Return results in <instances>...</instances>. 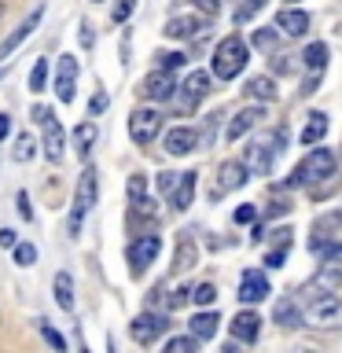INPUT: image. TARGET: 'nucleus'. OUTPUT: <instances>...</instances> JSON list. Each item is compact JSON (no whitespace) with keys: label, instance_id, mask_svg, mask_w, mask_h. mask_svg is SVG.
<instances>
[{"label":"nucleus","instance_id":"1","mask_svg":"<svg viewBox=\"0 0 342 353\" xmlns=\"http://www.w3.org/2000/svg\"><path fill=\"white\" fill-rule=\"evenodd\" d=\"M247 59H250L247 41H243L239 33H228L214 52V77H221V81H236V74H243Z\"/></svg>","mask_w":342,"mask_h":353},{"label":"nucleus","instance_id":"2","mask_svg":"<svg viewBox=\"0 0 342 353\" xmlns=\"http://www.w3.org/2000/svg\"><path fill=\"white\" fill-rule=\"evenodd\" d=\"M328 176H335V154H331V148H313L302 162H298V170L291 173L287 188H294V184H320V181H328Z\"/></svg>","mask_w":342,"mask_h":353},{"label":"nucleus","instance_id":"3","mask_svg":"<svg viewBox=\"0 0 342 353\" xmlns=\"http://www.w3.org/2000/svg\"><path fill=\"white\" fill-rule=\"evenodd\" d=\"M276 151H280V132L276 137H269V140H258V143H250L247 151H243V170L247 173H254V176H265L272 170V159H276Z\"/></svg>","mask_w":342,"mask_h":353},{"label":"nucleus","instance_id":"4","mask_svg":"<svg viewBox=\"0 0 342 353\" xmlns=\"http://www.w3.org/2000/svg\"><path fill=\"white\" fill-rule=\"evenodd\" d=\"M96 203V173L85 170L81 181H77V192H74V210H70V221H66V228H70V236H81V221L88 214V206Z\"/></svg>","mask_w":342,"mask_h":353},{"label":"nucleus","instance_id":"5","mask_svg":"<svg viewBox=\"0 0 342 353\" xmlns=\"http://www.w3.org/2000/svg\"><path fill=\"white\" fill-rule=\"evenodd\" d=\"M206 92H210V74H206V70H192V74L184 77V85L177 88V96H170V99L177 103V110H181V114H192L195 103H199Z\"/></svg>","mask_w":342,"mask_h":353},{"label":"nucleus","instance_id":"6","mask_svg":"<svg viewBox=\"0 0 342 353\" xmlns=\"http://www.w3.org/2000/svg\"><path fill=\"white\" fill-rule=\"evenodd\" d=\"M159 132H162V114H159V110L140 107V110H132V114H129V137H132V143L148 148Z\"/></svg>","mask_w":342,"mask_h":353},{"label":"nucleus","instance_id":"7","mask_svg":"<svg viewBox=\"0 0 342 353\" xmlns=\"http://www.w3.org/2000/svg\"><path fill=\"white\" fill-rule=\"evenodd\" d=\"M305 316H309V324H316V327H342V302L335 294H316L313 302H309Z\"/></svg>","mask_w":342,"mask_h":353},{"label":"nucleus","instance_id":"8","mask_svg":"<svg viewBox=\"0 0 342 353\" xmlns=\"http://www.w3.org/2000/svg\"><path fill=\"white\" fill-rule=\"evenodd\" d=\"M170 327V320H165V313H140L137 320H132V339L140 342V346H151L154 339L162 335V331Z\"/></svg>","mask_w":342,"mask_h":353},{"label":"nucleus","instance_id":"9","mask_svg":"<svg viewBox=\"0 0 342 353\" xmlns=\"http://www.w3.org/2000/svg\"><path fill=\"white\" fill-rule=\"evenodd\" d=\"M41 19H44V8H33V11H30V15H26V19H22V22H19V26H15V30H11V33H8V37H4V41H0V59H8V55H11V52H15V48H19V44H22V41H26V37H30V33H33V30H37V26H41Z\"/></svg>","mask_w":342,"mask_h":353},{"label":"nucleus","instance_id":"10","mask_svg":"<svg viewBox=\"0 0 342 353\" xmlns=\"http://www.w3.org/2000/svg\"><path fill=\"white\" fill-rule=\"evenodd\" d=\"M162 250V239L159 236H140L137 243H129V265L132 272H143V265H151L154 258H159Z\"/></svg>","mask_w":342,"mask_h":353},{"label":"nucleus","instance_id":"11","mask_svg":"<svg viewBox=\"0 0 342 353\" xmlns=\"http://www.w3.org/2000/svg\"><path fill=\"white\" fill-rule=\"evenodd\" d=\"M173 88H177V81H173V74L170 70H151L148 77L140 81V92L148 96V99H170L173 96Z\"/></svg>","mask_w":342,"mask_h":353},{"label":"nucleus","instance_id":"12","mask_svg":"<svg viewBox=\"0 0 342 353\" xmlns=\"http://www.w3.org/2000/svg\"><path fill=\"white\" fill-rule=\"evenodd\" d=\"M269 294V276H265L261 269H247L243 272V283H239V298L247 305H254V302H261V298Z\"/></svg>","mask_w":342,"mask_h":353},{"label":"nucleus","instance_id":"13","mask_svg":"<svg viewBox=\"0 0 342 353\" xmlns=\"http://www.w3.org/2000/svg\"><path fill=\"white\" fill-rule=\"evenodd\" d=\"M74 81H77V59L74 55H59V70H55V92L63 103L74 99Z\"/></svg>","mask_w":342,"mask_h":353},{"label":"nucleus","instance_id":"14","mask_svg":"<svg viewBox=\"0 0 342 353\" xmlns=\"http://www.w3.org/2000/svg\"><path fill=\"white\" fill-rule=\"evenodd\" d=\"M206 22L199 19V15H173L170 22H165V37H173V41H192V37H199V30H203Z\"/></svg>","mask_w":342,"mask_h":353},{"label":"nucleus","instance_id":"15","mask_svg":"<svg viewBox=\"0 0 342 353\" xmlns=\"http://www.w3.org/2000/svg\"><path fill=\"white\" fill-rule=\"evenodd\" d=\"M243 184H247V170H243V162H236V159L221 162L214 195H225V192H232V188H243Z\"/></svg>","mask_w":342,"mask_h":353},{"label":"nucleus","instance_id":"16","mask_svg":"<svg viewBox=\"0 0 342 353\" xmlns=\"http://www.w3.org/2000/svg\"><path fill=\"white\" fill-rule=\"evenodd\" d=\"M199 148V132L192 125H177L165 132V151L170 154H192Z\"/></svg>","mask_w":342,"mask_h":353},{"label":"nucleus","instance_id":"17","mask_svg":"<svg viewBox=\"0 0 342 353\" xmlns=\"http://www.w3.org/2000/svg\"><path fill=\"white\" fill-rule=\"evenodd\" d=\"M276 26H280L287 37H302V33H309V15L302 8H283L280 15H276Z\"/></svg>","mask_w":342,"mask_h":353},{"label":"nucleus","instance_id":"18","mask_svg":"<svg viewBox=\"0 0 342 353\" xmlns=\"http://www.w3.org/2000/svg\"><path fill=\"white\" fill-rule=\"evenodd\" d=\"M195 176L199 173H192V170L177 176V188L170 192V206L173 210H188V206H192V199H195Z\"/></svg>","mask_w":342,"mask_h":353},{"label":"nucleus","instance_id":"19","mask_svg":"<svg viewBox=\"0 0 342 353\" xmlns=\"http://www.w3.org/2000/svg\"><path fill=\"white\" fill-rule=\"evenodd\" d=\"M44 154H48V159L52 162H59L63 159V148H66V132H63V125H59V121H44Z\"/></svg>","mask_w":342,"mask_h":353},{"label":"nucleus","instance_id":"20","mask_svg":"<svg viewBox=\"0 0 342 353\" xmlns=\"http://www.w3.org/2000/svg\"><path fill=\"white\" fill-rule=\"evenodd\" d=\"M272 320H276L280 327H302L305 313H302V305H298L294 298H280V302H276V309H272Z\"/></svg>","mask_w":342,"mask_h":353},{"label":"nucleus","instance_id":"21","mask_svg":"<svg viewBox=\"0 0 342 353\" xmlns=\"http://www.w3.org/2000/svg\"><path fill=\"white\" fill-rule=\"evenodd\" d=\"M261 118H265V114H261L258 107H247V110H239V114L228 121V140H232V143H236V140H243V137H247V132H250L254 125H258Z\"/></svg>","mask_w":342,"mask_h":353},{"label":"nucleus","instance_id":"22","mask_svg":"<svg viewBox=\"0 0 342 353\" xmlns=\"http://www.w3.org/2000/svg\"><path fill=\"white\" fill-rule=\"evenodd\" d=\"M258 331H261V316L250 313V309L232 320V339H236V342H254V339H258Z\"/></svg>","mask_w":342,"mask_h":353},{"label":"nucleus","instance_id":"23","mask_svg":"<svg viewBox=\"0 0 342 353\" xmlns=\"http://www.w3.org/2000/svg\"><path fill=\"white\" fill-rule=\"evenodd\" d=\"M199 265V243L192 236H184L181 243H177V254H173V269L177 272H192Z\"/></svg>","mask_w":342,"mask_h":353},{"label":"nucleus","instance_id":"24","mask_svg":"<svg viewBox=\"0 0 342 353\" xmlns=\"http://www.w3.org/2000/svg\"><path fill=\"white\" fill-rule=\"evenodd\" d=\"M217 324H221V316H217V313H206V309H203L199 316L188 320V327H192V339H199V342H203V339H214V335H217Z\"/></svg>","mask_w":342,"mask_h":353},{"label":"nucleus","instance_id":"25","mask_svg":"<svg viewBox=\"0 0 342 353\" xmlns=\"http://www.w3.org/2000/svg\"><path fill=\"white\" fill-rule=\"evenodd\" d=\"M339 283H342V272H339V265H328V269H320L313 276V291H324V294H335L339 291Z\"/></svg>","mask_w":342,"mask_h":353},{"label":"nucleus","instance_id":"26","mask_svg":"<svg viewBox=\"0 0 342 353\" xmlns=\"http://www.w3.org/2000/svg\"><path fill=\"white\" fill-rule=\"evenodd\" d=\"M324 132H328V114H320V110H316V114H309V121H305V129H302V137H298V140L309 148V143L324 140Z\"/></svg>","mask_w":342,"mask_h":353},{"label":"nucleus","instance_id":"27","mask_svg":"<svg viewBox=\"0 0 342 353\" xmlns=\"http://www.w3.org/2000/svg\"><path fill=\"white\" fill-rule=\"evenodd\" d=\"M55 302H59V309H66L70 313L74 309V280H70V272H55Z\"/></svg>","mask_w":342,"mask_h":353},{"label":"nucleus","instance_id":"28","mask_svg":"<svg viewBox=\"0 0 342 353\" xmlns=\"http://www.w3.org/2000/svg\"><path fill=\"white\" fill-rule=\"evenodd\" d=\"M302 63H305L313 74H320V70L328 66V44H324V41H313V44L302 52Z\"/></svg>","mask_w":342,"mask_h":353},{"label":"nucleus","instance_id":"29","mask_svg":"<svg viewBox=\"0 0 342 353\" xmlns=\"http://www.w3.org/2000/svg\"><path fill=\"white\" fill-rule=\"evenodd\" d=\"M309 250H313L316 258H324V265L342 261V243H335V239H313V243H309Z\"/></svg>","mask_w":342,"mask_h":353},{"label":"nucleus","instance_id":"30","mask_svg":"<svg viewBox=\"0 0 342 353\" xmlns=\"http://www.w3.org/2000/svg\"><path fill=\"white\" fill-rule=\"evenodd\" d=\"M247 96H254V99H265V103H272L276 99V81L272 77H250V85H247Z\"/></svg>","mask_w":342,"mask_h":353},{"label":"nucleus","instance_id":"31","mask_svg":"<svg viewBox=\"0 0 342 353\" xmlns=\"http://www.w3.org/2000/svg\"><path fill=\"white\" fill-rule=\"evenodd\" d=\"M74 140H77L81 159H88V151H92V143H96V125H92V121H81V125L74 129Z\"/></svg>","mask_w":342,"mask_h":353},{"label":"nucleus","instance_id":"32","mask_svg":"<svg viewBox=\"0 0 342 353\" xmlns=\"http://www.w3.org/2000/svg\"><path fill=\"white\" fill-rule=\"evenodd\" d=\"M261 4H265V0H236V11H232V22H236V26H243V22H250V19L261 11Z\"/></svg>","mask_w":342,"mask_h":353},{"label":"nucleus","instance_id":"33","mask_svg":"<svg viewBox=\"0 0 342 353\" xmlns=\"http://www.w3.org/2000/svg\"><path fill=\"white\" fill-rule=\"evenodd\" d=\"M33 154H37V143H33V137H30V132H19V137H15V151H11V159H15V162H30Z\"/></svg>","mask_w":342,"mask_h":353},{"label":"nucleus","instance_id":"34","mask_svg":"<svg viewBox=\"0 0 342 353\" xmlns=\"http://www.w3.org/2000/svg\"><path fill=\"white\" fill-rule=\"evenodd\" d=\"M44 81H48V59H37L30 70V92H41Z\"/></svg>","mask_w":342,"mask_h":353},{"label":"nucleus","instance_id":"35","mask_svg":"<svg viewBox=\"0 0 342 353\" xmlns=\"http://www.w3.org/2000/svg\"><path fill=\"white\" fill-rule=\"evenodd\" d=\"M15 265H22V269H30L33 261H37V247H33V243H15Z\"/></svg>","mask_w":342,"mask_h":353},{"label":"nucleus","instance_id":"36","mask_svg":"<svg viewBox=\"0 0 342 353\" xmlns=\"http://www.w3.org/2000/svg\"><path fill=\"white\" fill-rule=\"evenodd\" d=\"M154 59H159V66H162V70H181V66L188 63V55H181V52H159V55H154Z\"/></svg>","mask_w":342,"mask_h":353},{"label":"nucleus","instance_id":"37","mask_svg":"<svg viewBox=\"0 0 342 353\" xmlns=\"http://www.w3.org/2000/svg\"><path fill=\"white\" fill-rule=\"evenodd\" d=\"M254 48H261V52H272L276 44H280V37H276V30H254Z\"/></svg>","mask_w":342,"mask_h":353},{"label":"nucleus","instance_id":"38","mask_svg":"<svg viewBox=\"0 0 342 353\" xmlns=\"http://www.w3.org/2000/svg\"><path fill=\"white\" fill-rule=\"evenodd\" d=\"M214 298H217V287H214V283H199L195 291H192V302H195V305H203V309H206V305H214Z\"/></svg>","mask_w":342,"mask_h":353},{"label":"nucleus","instance_id":"39","mask_svg":"<svg viewBox=\"0 0 342 353\" xmlns=\"http://www.w3.org/2000/svg\"><path fill=\"white\" fill-rule=\"evenodd\" d=\"M165 353H199V339H192V335L170 339V346H165Z\"/></svg>","mask_w":342,"mask_h":353},{"label":"nucleus","instance_id":"40","mask_svg":"<svg viewBox=\"0 0 342 353\" xmlns=\"http://www.w3.org/2000/svg\"><path fill=\"white\" fill-rule=\"evenodd\" d=\"M37 324H41V335H44V342H48V346L55 350V353H63L66 350V339L59 335V331H55L52 324H44V320H37Z\"/></svg>","mask_w":342,"mask_h":353},{"label":"nucleus","instance_id":"41","mask_svg":"<svg viewBox=\"0 0 342 353\" xmlns=\"http://www.w3.org/2000/svg\"><path fill=\"white\" fill-rule=\"evenodd\" d=\"M129 199H132V203L148 199V176H143V173H132L129 176Z\"/></svg>","mask_w":342,"mask_h":353},{"label":"nucleus","instance_id":"42","mask_svg":"<svg viewBox=\"0 0 342 353\" xmlns=\"http://www.w3.org/2000/svg\"><path fill=\"white\" fill-rule=\"evenodd\" d=\"M188 298H192V294H188L184 287H177V291H165V298H162V302H165V309H181V305L188 302Z\"/></svg>","mask_w":342,"mask_h":353},{"label":"nucleus","instance_id":"43","mask_svg":"<svg viewBox=\"0 0 342 353\" xmlns=\"http://www.w3.org/2000/svg\"><path fill=\"white\" fill-rule=\"evenodd\" d=\"M132 8H137V0H118V4H114V15H110V19H114V22H125V19L132 15Z\"/></svg>","mask_w":342,"mask_h":353},{"label":"nucleus","instance_id":"44","mask_svg":"<svg viewBox=\"0 0 342 353\" xmlns=\"http://www.w3.org/2000/svg\"><path fill=\"white\" fill-rule=\"evenodd\" d=\"M254 217H258V210H254L250 203L236 210V225H250V221H254Z\"/></svg>","mask_w":342,"mask_h":353},{"label":"nucleus","instance_id":"45","mask_svg":"<svg viewBox=\"0 0 342 353\" xmlns=\"http://www.w3.org/2000/svg\"><path fill=\"white\" fill-rule=\"evenodd\" d=\"M177 176H181V173H159V188H162L165 195H170L173 188H177Z\"/></svg>","mask_w":342,"mask_h":353},{"label":"nucleus","instance_id":"46","mask_svg":"<svg viewBox=\"0 0 342 353\" xmlns=\"http://www.w3.org/2000/svg\"><path fill=\"white\" fill-rule=\"evenodd\" d=\"M195 8H199V11H206V19H214V15H217V8H221V0H195Z\"/></svg>","mask_w":342,"mask_h":353},{"label":"nucleus","instance_id":"47","mask_svg":"<svg viewBox=\"0 0 342 353\" xmlns=\"http://www.w3.org/2000/svg\"><path fill=\"white\" fill-rule=\"evenodd\" d=\"M283 258H287V250H283V247H276V250L269 254V258H265V265H269V269H280Z\"/></svg>","mask_w":342,"mask_h":353},{"label":"nucleus","instance_id":"48","mask_svg":"<svg viewBox=\"0 0 342 353\" xmlns=\"http://www.w3.org/2000/svg\"><path fill=\"white\" fill-rule=\"evenodd\" d=\"M19 214L26 217V221H33V206H30V195L26 192H19Z\"/></svg>","mask_w":342,"mask_h":353},{"label":"nucleus","instance_id":"49","mask_svg":"<svg viewBox=\"0 0 342 353\" xmlns=\"http://www.w3.org/2000/svg\"><path fill=\"white\" fill-rule=\"evenodd\" d=\"M15 243H19V232H11V228H0V247H15Z\"/></svg>","mask_w":342,"mask_h":353},{"label":"nucleus","instance_id":"50","mask_svg":"<svg viewBox=\"0 0 342 353\" xmlns=\"http://www.w3.org/2000/svg\"><path fill=\"white\" fill-rule=\"evenodd\" d=\"M33 121H37V125L52 121V107H33Z\"/></svg>","mask_w":342,"mask_h":353},{"label":"nucleus","instance_id":"51","mask_svg":"<svg viewBox=\"0 0 342 353\" xmlns=\"http://www.w3.org/2000/svg\"><path fill=\"white\" fill-rule=\"evenodd\" d=\"M287 210H291V206H287V203H272L269 210H265V217H283Z\"/></svg>","mask_w":342,"mask_h":353},{"label":"nucleus","instance_id":"52","mask_svg":"<svg viewBox=\"0 0 342 353\" xmlns=\"http://www.w3.org/2000/svg\"><path fill=\"white\" fill-rule=\"evenodd\" d=\"M103 107H107V96L99 92V96L92 99V107H88V114H103Z\"/></svg>","mask_w":342,"mask_h":353},{"label":"nucleus","instance_id":"53","mask_svg":"<svg viewBox=\"0 0 342 353\" xmlns=\"http://www.w3.org/2000/svg\"><path fill=\"white\" fill-rule=\"evenodd\" d=\"M8 132H11V118H8V114H0V140H4Z\"/></svg>","mask_w":342,"mask_h":353},{"label":"nucleus","instance_id":"54","mask_svg":"<svg viewBox=\"0 0 342 353\" xmlns=\"http://www.w3.org/2000/svg\"><path fill=\"white\" fill-rule=\"evenodd\" d=\"M309 92H316V74L305 77V85H302V96H309Z\"/></svg>","mask_w":342,"mask_h":353},{"label":"nucleus","instance_id":"55","mask_svg":"<svg viewBox=\"0 0 342 353\" xmlns=\"http://www.w3.org/2000/svg\"><path fill=\"white\" fill-rule=\"evenodd\" d=\"M92 41H96V37H92V26H85V30H81V44L88 48V44H92Z\"/></svg>","mask_w":342,"mask_h":353},{"label":"nucleus","instance_id":"56","mask_svg":"<svg viewBox=\"0 0 342 353\" xmlns=\"http://www.w3.org/2000/svg\"><path fill=\"white\" fill-rule=\"evenodd\" d=\"M0 15H4V0H0Z\"/></svg>","mask_w":342,"mask_h":353},{"label":"nucleus","instance_id":"57","mask_svg":"<svg viewBox=\"0 0 342 353\" xmlns=\"http://www.w3.org/2000/svg\"><path fill=\"white\" fill-rule=\"evenodd\" d=\"M0 81H4V70H0Z\"/></svg>","mask_w":342,"mask_h":353},{"label":"nucleus","instance_id":"58","mask_svg":"<svg viewBox=\"0 0 342 353\" xmlns=\"http://www.w3.org/2000/svg\"><path fill=\"white\" fill-rule=\"evenodd\" d=\"M85 353H88V350H85Z\"/></svg>","mask_w":342,"mask_h":353}]
</instances>
